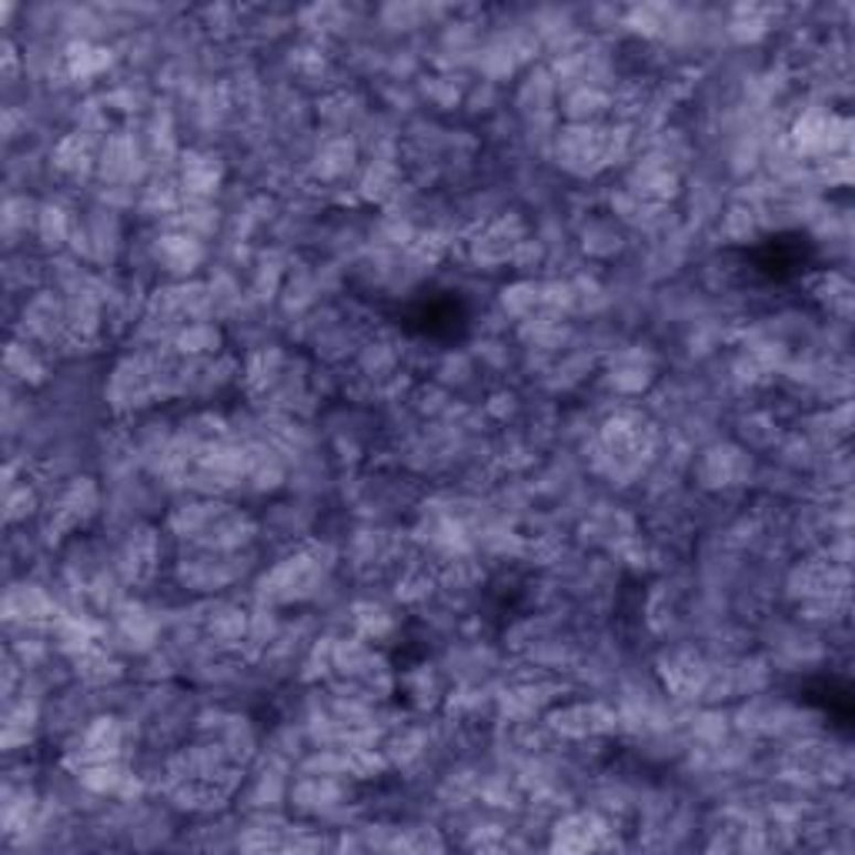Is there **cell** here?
<instances>
[{"instance_id": "obj_1", "label": "cell", "mask_w": 855, "mask_h": 855, "mask_svg": "<svg viewBox=\"0 0 855 855\" xmlns=\"http://www.w3.org/2000/svg\"><path fill=\"white\" fill-rule=\"evenodd\" d=\"M626 224H619L616 217H588L581 224V252L591 258H612L626 248Z\"/></svg>"}]
</instances>
